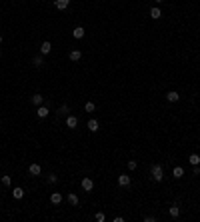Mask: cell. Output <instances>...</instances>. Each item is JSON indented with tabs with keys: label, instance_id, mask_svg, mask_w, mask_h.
Masks as SVG:
<instances>
[{
	"label": "cell",
	"instance_id": "6da1fadb",
	"mask_svg": "<svg viewBox=\"0 0 200 222\" xmlns=\"http://www.w3.org/2000/svg\"><path fill=\"white\" fill-rule=\"evenodd\" d=\"M150 176H152L154 182H162V180H164V168H162V164H152V168H150Z\"/></svg>",
	"mask_w": 200,
	"mask_h": 222
},
{
	"label": "cell",
	"instance_id": "7a4b0ae2",
	"mask_svg": "<svg viewBox=\"0 0 200 222\" xmlns=\"http://www.w3.org/2000/svg\"><path fill=\"white\" fill-rule=\"evenodd\" d=\"M80 186L84 188V192H92L94 190V180H92V178H88V176H84L82 182H80Z\"/></svg>",
	"mask_w": 200,
	"mask_h": 222
},
{
	"label": "cell",
	"instance_id": "3957f363",
	"mask_svg": "<svg viewBox=\"0 0 200 222\" xmlns=\"http://www.w3.org/2000/svg\"><path fill=\"white\" fill-rule=\"evenodd\" d=\"M86 126H88V130H90V132H98V130H100V122L96 120V118H90Z\"/></svg>",
	"mask_w": 200,
	"mask_h": 222
},
{
	"label": "cell",
	"instance_id": "277c9868",
	"mask_svg": "<svg viewBox=\"0 0 200 222\" xmlns=\"http://www.w3.org/2000/svg\"><path fill=\"white\" fill-rule=\"evenodd\" d=\"M66 126L70 128V130H74V128L78 126V118L72 116V114H68V116H66Z\"/></svg>",
	"mask_w": 200,
	"mask_h": 222
},
{
	"label": "cell",
	"instance_id": "5b68a950",
	"mask_svg": "<svg viewBox=\"0 0 200 222\" xmlns=\"http://www.w3.org/2000/svg\"><path fill=\"white\" fill-rule=\"evenodd\" d=\"M70 6V0H54V8L56 10H66Z\"/></svg>",
	"mask_w": 200,
	"mask_h": 222
},
{
	"label": "cell",
	"instance_id": "8992f818",
	"mask_svg": "<svg viewBox=\"0 0 200 222\" xmlns=\"http://www.w3.org/2000/svg\"><path fill=\"white\" fill-rule=\"evenodd\" d=\"M48 114H50L48 106H36V116H38V118H46Z\"/></svg>",
	"mask_w": 200,
	"mask_h": 222
},
{
	"label": "cell",
	"instance_id": "52a82bcc",
	"mask_svg": "<svg viewBox=\"0 0 200 222\" xmlns=\"http://www.w3.org/2000/svg\"><path fill=\"white\" fill-rule=\"evenodd\" d=\"M130 176H128V174H120V176H118V184H120V186H124V188H126V186H130Z\"/></svg>",
	"mask_w": 200,
	"mask_h": 222
},
{
	"label": "cell",
	"instance_id": "ba28073f",
	"mask_svg": "<svg viewBox=\"0 0 200 222\" xmlns=\"http://www.w3.org/2000/svg\"><path fill=\"white\" fill-rule=\"evenodd\" d=\"M166 100L168 102H178L180 100V94H178L176 90H170V92H166Z\"/></svg>",
	"mask_w": 200,
	"mask_h": 222
},
{
	"label": "cell",
	"instance_id": "9c48e42d",
	"mask_svg": "<svg viewBox=\"0 0 200 222\" xmlns=\"http://www.w3.org/2000/svg\"><path fill=\"white\" fill-rule=\"evenodd\" d=\"M168 214L172 216V218H180V206H178V204H172V206L168 208Z\"/></svg>",
	"mask_w": 200,
	"mask_h": 222
},
{
	"label": "cell",
	"instance_id": "30bf717a",
	"mask_svg": "<svg viewBox=\"0 0 200 222\" xmlns=\"http://www.w3.org/2000/svg\"><path fill=\"white\" fill-rule=\"evenodd\" d=\"M28 172H30L32 176H38L40 172H42V166H40V164H36V162H34V164H30V166H28Z\"/></svg>",
	"mask_w": 200,
	"mask_h": 222
},
{
	"label": "cell",
	"instance_id": "8fae6325",
	"mask_svg": "<svg viewBox=\"0 0 200 222\" xmlns=\"http://www.w3.org/2000/svg\"><path fill=\"white\" fill-rule=\"evenodd\" d=\"M50 50H52V44H50V42H48V40H44V42H42V44H40V54H42V56H44V54H48Z\"/></svg>",
	"mask_w": 200,
	"mask_h": 222
},
{
	"label": "cell",
	"instance_id": "7c38bea8",
	"mask_svg": "<svg viewBox=\"0 0 200 222\" xmlns=\"http://www.w3.org/2000/svg\"><path fill=\"white\" fill-rule=\"evenodd\" d=\"M72 36H74V38H76V40L84 38V28H82V26H76V28L72 30Z\"/></svg>",
	"mask_w": 200,
	"mask_h": 222
},
{
	"label": "cell",
	"instance_id": "4fadbf2b",
	"mask_svg": "<svg viewBox=\"0 0 200 222\" xmlns=\"http://www.w3.org/2000/svg\"><path fill=\"white\" fill-rule=\"evenodd\" d=\"M30 102H32L34 106H42V102H44V96H42V94H34V96L30 98Z\"/></svg>",
	"mask_w": 200,
	"mask_h": 222
},
{
	"label": "cell",
	"instance_id": "5bb4252c",
	"mask_svg": "<svg viewBox=\"0 0 200 222\" xmlns=\"http://www.w3.org/2000/svg\"><path fill=\"white\" fill-rule=\"evenodd\" d=\"M160 16H162V10H160L158 6H154V8H150V18H152V20H158V18H160Z\"/></svg>",
	"mask_w": 200,
	"mask_h": 222
},
{
	"label": "cell",
	"instance_id": "9a60e30c",
	"mask_svg": "<svg viewBox=\"0 0 200 222\" xmlns=\"http://www.w3.org/2000/svg\"><path fill=\"white\" fill-rule=\"evenodd\" d=\"M50 202H52V204H60V202H62V194H60V192H52V194H50Z\"/></svg>",
	"mask_w": 200,
	"mask_h": 222
},
{
	"label": "cell",
	"instance_id": "2e32d148",
	"mask_svg": "<svg viewBox=\"0 0 200 222\" xmlns=\"http://www.w3.org/2000/svg\"><path fill=\"white\" fill-rule=\"evenodd\" d=\"M24 194H26V192H24V190H22V188H20V186H18V188H12V196H14L16 200L24 198Z\"/></svg>",
	"mask_w": 200,
	"mask_h": 222
},
{
	"label": "cell",
	"instance_id": "e0dca14e",
	"mask_svg": "<svg viewBox=\"0 0 200 222\" xmlns=\"http://www.w3.org/2000/svg\"><path fill=\"white\" fill-rule=\"evenodd\" d=\"M80 58H82V52H80V50H72V52H70V60H72V62H78Z\"/></svg>",
	"mask_w": 200,
	"mask_h": 222
},
{
	"label": "cell",
	"instance_id": "ac0fdd59",
	"mask_svg": "<svg viewBox=\"0 0 200 222\" xmlns=\"http://www.w3.org/2000/svg\"><path fill=\"white\" fill-rule=\"evenodd\" d=\"M188 162H190L192 166H196V164H200V156H198L196 152H194V154H190V156H188Z\"/></svg>",
	"mask_w": 200,
	"mask_h": 222
},
{
	"label": "cell",
	"instance_id": "d6986e66",
	"mask_svg": "<svg viewBox=\"0 0 200 222\" xmlns=\"http://www.w3.org/2000/svg\"><path fill=\"white\" fill-rule=\"evenodd\" d=\"M68 202L72 204V206H78V196L74 192H68Z\"/></svg>",
	"mask_w": 200,
	"mask_h": 222
},
{
	"label": "cell",
	"instance_id": "ffe728a7",
	"mask_svg": "<svg viewBox=\"0 0 200 222\" xmlns=\"http://www.w3.org/2000/svg\"><path fill=\"white\" fill-rule=\"evenodd\" d=\"M172 174H174V178H182L184 176V168H182V166H176V168L172 170Z\"/></svg>",
	"mask_w": 200,
	"mask_h": 222
},
{
	"label": "cell",
	"instance_id": "44dd1931",
	"mask_svg": "<svg viewBox=\"0 0 200 222\" xmlns=\"http://www.w3.org/2000/svg\"><path fill=\"white\" fill-rule=\"evenodd\" d=\"M32 64H34L36 68H40L42 64H44V58H42V56H34V58H32Z\"/></svg>",
	"mask_w": 200,
	"mask_h": 222
},
{
	"label": "cell",
	"instance_id": "7402d4cb",
	"mask_svg": "<svg viewBox=\"0 0 200 222\" xmlns=\"http://www.w3.org/2000/svg\"><path fill=\"white\" fill-rule=\"evenodd\" d=\"M68 112H70V110H68L66 104H62L60 108H58V116H68Z\"/></svg>",
	"mask_w": 200,
	"mask_h": 222
},
{
	"label": "cell",
	"instance_id": "603a6c76",
	"mask_svg": "<svg viewBox=\"0 0 200 222\" xmlns=\"http://www.w3.org/2000/svg\"><path fill=\"white\" fill-rule=\"evenodd\" d=\"M84 110H86V112H94V110H96L94 102H86V104H84Z\"/></svg>",
	"mask_w": 200,
	"mask_h": 222
},
{
	"label": "cell",
	"instance_id": "cb8c5ba5",
	"mask_svg": "<svg viewBox=\"0 0 200 222\" xmlns=\"http://www.w3.org/2000/svg\"><path fill=\"white\" fill-rule=\"evenodd\" d=\"M126 166H128V170H134V168L138 166V162H136V160H128V162H126Z\"/></svg>",
	"mask_w": 200,
	"mask_h": 222
},
{
	"label": "cell",
	"instance_id": "d4e9b609",
	"mask_svg": "<svg viewBox=\"0 0 200 222\" xmlns=\"http://www.w3.org/2000/svg\"><path fill=\"white\" fill-rule=\"evenodd\" d=\"M2 184H4V186H10V184H12V178L4 174V176H2Z\"/></svg>",
	"mask_w": 200,
	"mask_h": 222
},
{
	"label": "cell",
	"instance_id": "484cf974",
	"mask_svg": "<svg viewBox=\"0 0 200 222\" xmlns=\"http://www.w3.org/2000/svg\"><path fill=\"white\" fill-rule=\"evenodd\" d=\"M94 218L98 220V222H104V220H106V216H104V212H96V214H94Z\"/></svg>",
	"mask_w": 200,
	"mask_h": 222
},
{
	"label": "cell",
	"instance_id": "4316f807",
	"mask_svg": "<svg viewBox=\"0 0 200 222\" xmlns=\"http://www.w3.org/2000/svg\"><path fill=\"white\" fill-rule=\"evenodd\" d=\"M56 180H58V178L54 176V174H50V176H48V184H56Z\"/></svg>",
	"mask_w": 200,
	"mask_h": 222
},
{
	"label": "cell",
	"instance_id": "83f0119b",
	"mask_svg": "<svg viewBox=\"0 0 200 222\" xmlns=\"http://www.w3.org/2000/svg\"><path fill=\"white\" fill-rule=\"evenodd\" d=\"M192 172H194V176H198V174H200V166L196 164V166H194V168H192Z\"/></svg>",
	"mask_w": 200,
	"mask_h": 222
},
{
	"label": "cell",
	"instance_id": "f1b7e54d",
	"mask_svg": "<svg viewBox=\"0 0 200 222\" xmlns=\"http://www.w3.org/2000/svg\"><path fill=\"white\" fill-rule=\"evenodd\" d=\"M144 220H146V222H156L154 216H144Z\"/></svg>",
	"mask_w": 200,
	"mask_h": 222
},
{
	"label": "cell",
	"instance_id": "f546056e",
	"mask_svg": "<svg viewBox=\"0 0 200 222\" xmlns=\"http://www.w3.org/2000/svg\"><path fill=\"white\" fill-rule=\"evenodd\" d=\"M154 2H156V4H160V2H164V0H154Z\"/></svg>",
	"mask_w": 200,
	"mask_h": 222
},
{
	"label": "cell",
	"instance_id": "4dcf8cb0",
	"mask_svg": "<svg viewBox=\"0 0 200 222\" xmlns=\"http://www.w3.org/2000/svg\"><path fill=\"white\" fill-rule=\"evenodd\" d=\"M0 44H2V34H0Z\"/></svg>",
	"mask_w": 200,
	"mask_h": 222
},
{
	"label": "cell",
	"instance_id": "1f68e13d",
	"mask_svg": "<svg viewBox=\"0 0 200 222\" xmlns=\"http://www.w3.org/2000/svg\"><path fill=\"white\" fill-rule=\"evenodd\" d=\"M0 56H2V50H0Z\"/></svg>",
	"mask_w": 200,
	"mask_h": 222
}]
</instances>
